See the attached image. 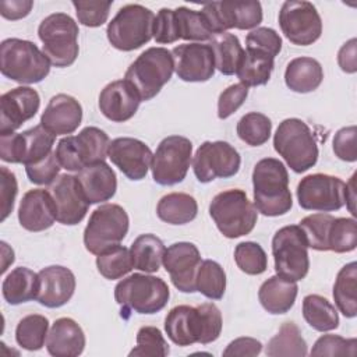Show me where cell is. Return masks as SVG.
I'll return each instance as SVG.
<instances>
[{
	"mask_svg": "<svg viewBox=\"0 0 357 357\" xmlns=\"http://www.w3.org/2000/svg\"><path fill=\"white\" fill-rule=\"evenodd\" d=\"M39 289L36 301L47 308H59L67 304L75 291L74 273L61 265H50L38 272Z\"/></svg>",
	"mask_w": 357,
	"mask_h": 357,
	"instance_id": "d4e9b609",
	"label": "cell"
},
{
	"mask_svg": "<svg viewBox=\"0 0 357 357\" xmlns=\"http://www.w3.org/2000/svg\"><path fill=\"white\" fill-rule=\"evenodd\" d=\"M344 205L349 208V211L353 216L357 215V212H356V173L350 177L349 183H346Z\"/></svg>",
	"mask_w": 357,
	"mask_h": 357,
	"instance_id": "6125c7cd",
	"label": "cell"
},
{
	"mask_svg": "<svg viewBox=\"0 0 357 357\" xmlns=\"http://www.w3.org/2000/svg\"><path fill=\"white\" fill-rule=\"evenodd\" d=\"M192 156V142L183 135H169L163 138L152 158V178L160 185H174L181 183L190 169Z\"/></svg>",
	"mask_w": 357,
	"mask_h": 357,
	"instance_id": "4fadbf2b",
	"label": "cell"
},
{
	"mask_svg": "<svg viewBox=\"0 0 357 357\" xmlns=\"http://www.w3.org/2000/svg\"><path fill=\"white\" fill-rule=\"evenodd\" d=\"M163 266L170 276L173 286L181 293H194L195 276L201 264L198 247L188 241H178L165 250Z\"/></svg>",
	"mask_w": 357,
	"mask_h": 357,
	"instance_id": "d6986e66",
	"label": "cell"
},
{
	"mask_svg": "<svg viewBox=\"0 0 357 357\" xmlns=\"http://www.w3.org/2000/svg\"><path fill=\"white\" fill-rule=\"evenodd\" d=\"M135 342V347L128 353L130 357H165L170 351L166 339L156 326H141Z\"/></svg>",
	"mask_w": 357,
	"mask_h": 357,
	"instance_id": "c3c4849f",
	"label": "cell"
},
{
	"mask_svg": "<svg viewBox=\"0 0 357 357\" xmlns=\"http://www.w3.org/2000/svg\"><path fill=\"white\" fill-rule=\"evenodd\" d=\"M279 26L282 33L297 46H310L315 43L322 33V20L310 1L289 0L279 11Z\"/></svg>",
	"mask_w": 357,
	"mask_h": 357,
	"instance_id": "ac0fdd59",
	"label": "cell"
},
{
	"mask_svg": "<svg viewBox=\"0 0 357 357\" xmlns=\"http://www.w3.org/2000/svg\"><path fill=\"white\" fill-rule=\"evenodd\" d=\"M248 96V88L241 82L233 84L223 89L218 99V117L225 120L238 110Z\"/></svg>",
	"mask_w": 357,
	"mask_h": 357,
	"instance_id": "11a10c76",
	"label": "cell"
},
{
	"mask_svg": "<svg viewBox=\"0 0 357 357\" xmlns=\"http://www.w3.org/2000/svg\"><path fill=\"white\" fill-rule=\"evenodd\" d=\"M174 71L181 81L205 82L215 74V57L208 43L192 42L173 47Z\"/></svg>",
	"mask_w": 357,
	"mask_h": 357,
	"instance_id": "ffe728a7",
	"label": "cell"
},
{
	"mask_svg": "<svg viewBox=\"0 0 357 357\" xmlns=\"http://www.w3.org/2000/svg\"><path fill=\"white\" fill-rule=\"evenodd\" d=\"M238 138L250 146H261L268 142L272 132V121L268 116L251 112L244 114L236 127Z\"/></svg>",
	"mask_w": 357,
	"mask_h": 357,
	"instance_id": "b9f144b4",
	"label": "cell"
},
{
	"mask_svg": "<svg viewBox=\"0 0 357 357\" xmlns=\"http://www.w3.org/2000/svg\"><path fill=\"white\" fill-rule=\"evenodd\" d=\"M356 337H342L339 335H322L314 343L311 356H356Z\"/></svg>",
	"mask_w": 357,
	"mask_h": 357,
	"instance_id": "681fc988",
	"label": "cell"
},
{
	"mask_svg": "<svg viewBox=\"0 0 357 357\" xmlns=\"http://www.w3.org/2000/svg\"><path fill=\"white\" fill-rule=\"evenodd\" d=\"M195 289L209 300H220L226 291L225 269L212 259L201 261L197 276Z\"/></svg>",
	"mask_w": 357,
	"mask_h": 357,
	"instance_id": "60d3db41",
	"label": "cell"
},
{
	"mask_svg": "<svg viewBox=\"0 0 357 357\" xmlns=\"http://www.w3.org/2000/svg\"><path fill=\"white\" fill-rule=\"evenodd\" d=\"M96 268L105 279H121L134 268L131 252L127 247L116 245L96 257Z\"/></svg>",
	"mask_w": 357,
	"mask_h": 357,
	"instance_id": "7bdbcfd3",
	"label": "cell"
},
{
	"mask_svg": "<svg viewBox=\"0 0 357 357\" xmlns=\"http://www.w3.org/2000/svg\"><path fill=\"white\" fill-rule=\"evenodd\" d=\"M262 351V343L254 337H237L231 340L223 350V356L254 357Z\"/></svg>",
	"mask_w": 357,
	"mask_h": 357,
	"instance_id": "680465c9",
	"label": "cell"
},
{
	"mask_svg": "<svg viewBox=\"0 0 357 357\" xmlns=\"http://www.w3.org/2000/svg\"><path fill=\"white\" fill-rule=\"evenodd\" d=\"M213 52L215 67L223 75L236 74L241 59L244 56V49L234 33L222 32L215 33L208 43Z\"/></svg>",
	"mask_w": 357,
	"mask_h": 357,
	"instance_id": "836d02e7",
	"label": "cell"
},
{
	"mask_svg": "<svg viewBox=\"0 0 357 357\" xmlns=\"http://www.w3.org/2000/svg\"><path fill=\"white\" fill-rule=\"evenodd\" d=\"M0 71L22 85L38 84L50 73V61L31 40L8 38L0 43Z\"/></svg>",
	"mask_w": 357,
	"mask_h": 357,
	"instance_id": "3957f363",
	"label": "cell"
},
{
	"mask_svg": "<svg viewBox=\"0 0 357 357\" xmlns=\"http://www.w3.org/2000/svg\"><path fill=\"white\" fill-rule=\"evenodd\" d=\"M78 25L66 13H53L38 26L42 52L52 66L64 68L74 64L78 57Z\"/></svg>",
	"mask_w": 357,
	"mask_h": 357,
	"instance_id": "52a82bcc",
	"label": "cell"
},
{
	"mask_svg": "<svg viewBox=\"0 0 357 357\" xmlns=\"http://www.w3.org/2000/svg\"><path fill=\"white\" fill-rule=\"evenodd\" d=\"M110 139L98 127H85L77 135H67L57 142L56 158L68 172H81L84 167L103 162L107 156Z\"/></svg>",
	"mask_w": 357,
	"mask_h": 357,
	"instance_id": "30bf717a",
	"label": "cell"
},
{
	"mask_svg": "<svg viewBox=\"0 0 357 357\" xmlns=\"http://www.w3.org/2000/svg\"><path fill=\"white\" fill-rule=\"evenodd\" d=\"M198 204L185 192H170L163 195L156 205V215L169 225H185L195 219Z\"/></svg>",
	"mask_w": 357,
	"mask_h": 357,
	"instance_id": "d6a6232c",
	"label": "cell"
},
{
	"mask_svg": "<svg viewBox=\"0 0 357 357\" xmlns=\"http://www.w3.org/2000/svg\"><path fill=\"white\" fill-rule=\"evenodd\" d=\"M297 293L298 286L296 282L273 275L261 284L258 290V300L269 314H286L294 305Z\"/></svg>",
	"mask_w": 357,
	"mask_h": 357,
	"instance_id": "f546056e",
	"label": "cell"
},
{
	"mask_svg": "<svg viewBox=\"0 0 357 357\" xmlns=\"http://www.w3.org/2000/svg\"><path fill=\"white\" fill-rule=\"evenodd\" d=\"M153 39L156 43L169 45L180 39L177 20L173 8H160L155 15L153 24Z\"/></svg>",
	"mask_w": 357,
	"mask_h": 357,
	"instance_id": "db71d44e",
	"label": "cell"
},
{
	"mask_svg": "<svg viewBox=\"0 0 357 357\" xmlns=\"http://www.w3.org/2000/svg\"><path fill=\"white\" fill-rule=\"evenodd\" d=\"M337 64L342 71L354 74L357 71V39L351 38L337 52Z\"/></svg>",
	"mask_w": 357,
	"mask_h": 357,
	"instance_id": "94428289",
	"label": "cell"
},
{
	"mask_svg": "<svg viewBox=\"0 0 357 357\" xmlns=\"http://www.w3.org/2000/svg\"><path fill=\"white\" fill-rule=\"evenodd\" d=\"M165 250L166 247L158 236L152 233L138 236L130 247L134 268L145 273L158 272L163 262Z\"/></svg>",
	"mask_w": 357,
	"mask_h": 357,
	"instance_id": "e575fe53",
	"label": "cell"
},
{
	"mask_svg": "<svg viewBox=\"0 0 357 357\" xmlns=\"http://www.w3.org/2000/svg\"><path fill=\"white\" fill-rule=\"evenodd\" d=\"M240 165V153L226 141H205L192 158V170L199 183L233 177L238 173Z\"/></svg>",
	"mask_w": 357,
	"mask_h": 357,
	"instance_id": "e0dca14e",
	"label": "cell"
},
{
	"mask_svg": "<svg viewBox=\"0 0 357 357\" xmlns=\"http://www.w3.org/2000/svg\"><path fill=\"white\" fill-rule=\"evenodd\" d=\"M107 158L130 180H142L152 163L153 153L141 139L119 137L110 141Z\"/></svg>",
	"mask_w": 357,
	"mask_h": 357,
	"instance_id": "44dd1931",
	"label": "cell"
},
{
	"mask_svg": "<svg viewBox=\"0 0 357 357\" xmlns=\"http://www.w3.org/2000/svg\"><path fill=\"white\" fill-rule=\"evenodd\" d=\"M324 79V70L318 60L312 57H296L289 61L284 71L286 86L297 93L315 91Z\"/></svg>",
	"mask_w": 357,
	"mask_h": 357,
	"instance_id": "4dcf8cb0",
	"label": "cell"
},
{
	"mask_svg": "<svg viewBox=\"0 0 357 357\" xmlns=\"http://www.w3.org/2000/svg\"><path fill=\"white\" fill-rule=\"evenodd\" d=\"M178 36L184 40H209L212 38V31L209 29L204 15L201 11L191 10L188 7H177L174 8Z\"/></svg>",
	"mask_w": 357,
	"mask_h": 357,
	"instance_id": "ee69618b",
	"label": "cell"
},
{
	"mask_svg": "<svg viewBox=\"0 0 357 357\" xmlns=\"http://www.w3.org/2000/svg\"><path fill=\"white\" fill-rule=\"evenodd\" d=\"M49 191L56 204L59 223L74 226L85 218L91 204L88 202L77 176L67 173L60 174Z\"/></svg>",
	"mask_w": 357,
	"mask_h": 357,
	"instance_id": "7402d4cb",
	"label": "cell"
},
{
	"mask_svg": "<svg viewBox=\"0 0 357 357\" xmlns=\"http://www.w3.org/2000/svg\"><path fill=\"white\" fill-rule=\"evenodd\" d=\"M141 98L127 79L109 82L99 93V110L110 121L124 123L138 110Z\"/></svg>",
	"mask_w": 357,
	"mask_h": 357,
	"instance_id": "cb8c5ba5",
	"label": "cell"
},
{
	"mask_svg": "<svg viewBox=\"0 0 357 357\" xmlns=\"http://www.w3.org/2000/svg\"><path fill=\"white\" fill-rule=\"evenodd\" d=\"M356 135H357L356 126L343 127L336 131L333 137V152L340 160H344V162L357 160Z\"/></svg>",
	"mask_w": 357,
	"mask_h": 357,
	"instance_id": "9f6ffc18",
	"label": "cell"
},
{
	"mask_svg": "<svg viewBox=\"0 0 357 357\" xmlns=\"http://www.w3.org/2000/svg\"><path fill=\"white\" fill-rule=\"evenodd\" d=\"M85 333L77 321L68 317L59 318L49 329L46 339L47 353L53 357H77L85 349Z\"/></svg>",
	"mask_w": 357,
	"mask_h": 357,
	"instance_id": "83f0119b",
	"label": "cell"
},
{
	"mask_svg": "<svg viewBox=\"0 0 357 357\" xmlns=\"http://www.w3.org/2000/svg\"><path fill=\"white\" fill-rule=\"evenodd\" d=\"M254 206L264 216H282L293 206L289 190V173L283 162L264 158L252 170Z\"/></svg>",
	"mask_w": 357,
	"mask_h": 357,
	"instance_id": "7a4b0ae2",
	"label": "cell"
},
{
	"mask_svg": "<svg viewBox=\"0 0 357 357\" xmlns=\"http://www.w3.org/2000/svg\"><path fill=\"white\" fill-rule=\"evenodd\" d=\"M32 7V0H3L0 1V14L6 20L17 21L26 17Z\"/></svg>",
	"mask_w": 357,
	"mask_h": 357,
	"instance_id": "91938a15",
	"label": "cell"
},
{
	"mask_svg": "<svg viewBox=\"0 0 357 357\" xmlns=\"http://www.w3.org/2000/svg\"><path fill=\"white\" fill-rule=\"evenodd\" d=\"M273 148L296 173H304L318 160V145L310 127L297 117L284 119L273 135Z\"/></svg>",
	"mask_w": 357,
	"mask_h": 357,
	"instance_id": "8992f818",
	"label": "cell"
},
{
	"mask_svg": "<svg viewBox=\"0 0 357 357\" xmlns=\"http://www.w3.org/2000/svg\"><path fill=\"white\" fill-rule=\"evenodd\" d=\"M357 264H346L337 272L333 284V300L337 310L346 318L357 315Z\"/></svg>",
	"mask_w": 357,
	"mask_h": 357,
	"instance_id": "d590c367",
	"label": "cell"
},
{
	"mask_svg": "<svg viewBox=\"0 0 357 357\" xmlns=\"http://www.w3.org/2000/svg\"><path fill=\"white\" fill-rule=\"evenodd\" d=\"M20 225L28 231H43L57 220L56 204L50 191L29 190L24 194L18 208Z\"/></svg>",
	"mask_w": 357,
	"mask_h": 357,
	"instance_id": "484cf974",
	"label": "cell"
},
{
	"mask_svg": "<svg viewBox=\"0 0 357 357\" xmlns=\"http://www.w3.org/2000/svg\"><path fill=\"white\" fill-rule=\"evenodd\" d=\"M174 71L172 52L165 47H149L127 68V79L138 92L141 102L151 100L170 81Z\"/></svg>",
	"mask_w": 357,
	"mask_h": 357,
	"instance_id": "ba28073f",
	"label": "cell"
},
{
	"mask_svg": "<svg viewBox=\"0 0 357 357\" xmlns=\"http://www.w3.org/2000/svg\"><path fill=\"white\" fill-rule=\"evenodd\" d=\"M82 121V106L71 95L57 93L45 107L40 124L53 135L73 134Z\"/></svg>",
	"mask_w": 357,
	"mask_h": 357,
	"instance_id": "4316f807",
	"label": "cell"
},
{
	"mask_svg": "<svg viewBox=\"0 0 357 357\" xmlns=\"http://www.w3.org/2000/svg\"><path fill=\"white\" fill-rule=\"evenodd\" d=\"M112 4L113 1H73L78 22L89 28L100 26L107 21Z\"/></svg>",
	"mask_w": 357,
	"mask_h": 357,
	"instance_id": "816d5d0a",
	"label": "cell"
},
{
	"mask_svg": "<svg viewBox=\"0 0 357 357\" xmlns=\"http://www.w3.org/2000/svg\"><path fill=\"white\" fill-rule=\"evenodd\" d=\"M234 262L247 275H261L268 268V257L264 248L254 241L238 243L234 248Z\"/></svg>",
	"mask_w": 357,
	"mask_h": 357,
	"instance_id": "7dc6e473",
	"label": "cell"
},
{
	"mask_svg": "<svg viewBox=\"0 0 357 357\" xmlns=\"http://www.w3.org/2000/svg\"><path fill=\"white\" fill-rule=\"evenodd\" d=\"M209 215L218 230L227 238L250 234L258 219L254 204L240 188L216 194L209 204Z\"/></svg>",
	"mask_w": 357,
	"mask_h": 357,
	"instance_id": "5b68a950",
	"label": "cell"
},
{
	"mask_svg": "<svg viewBox=\"0 0 357 357\" xmlns=\"http://www.w3.org/2000/svg\"><path fill=\"white\" fill-rule=\"evenodd\" d=\"M155 14L141 4L123 6L107 25L109 43L121 52H131L153 38Z\"/></svg>",
	"mask_w": 357,
	"mask_h": 357,
	"instance_id": "9c48e42d",
	"label": "cell"
},
{
	"mask_svg": "<svg viewBox=\"0 0 357 357\" xmlns=\"http://www.w3.org/2000/svg\"><path fill=\"white\" fill-rule=\"evenodd\" d=\"M265 354L269 357H304L308 354L307 343L301 336L300 328L289 321L284 322L278 333L268 342Z\"/></svg>",
	"mask_w": 357,
	"mask_h": 357,
	"instance_id": "74e56055",
	"label": "cell"
},
{
	"mask_svg": "<svg viewBox=\"0 0 357 357\" xmlns=\"http://www.w3.org/2000/svg\"><path fill=\"white\" fill-rule=\"evenodd\" d=\"M1 255H3V265H1V273H4L10 264L14 262V251L8 247L6 241H1Z\"/></svg>",
	"mask_w": 357,
	"mask_h": 357,
	"instance_id": "be15d7a7",
	"label": "cell"
},
{
	"mask_svg": "<svg viewBox=\"0 0 357 357\" xmlns=\"http://www.w3.org/2000/svg\"><path fill=\"white\" fill-rule=\"evenodd\" d=\"M39 289V276L26 266L13 269L3 280L1 293L11 305H18L36 300Z\"/></svg>",
	"mask_w": 357,
	"mask_h": 357,
	"instance_id": "1f68e13d",
	"label": "cell"
},
{
	"mask_svg": "<svg viewBox=\"0 0 357 357\" xmlns=\"http://www.w3.org/2000/svg\"><path fill=\"white\" fill-rule=\"evenodd\" d=\"M49 319L40 314H29L20 319L15 328V340L25 350H40L47 339Z\"/></svg>",
	"mask_w": 357,
	"mask_h": 357,
	"instance_id": "ab89813d",
	"label": "cell"
},
{
	"mask_svg": "<svg viewBox=\"0 0 357 357\" xmlns=\"http://www.w3.org/2000/svg\"><path fill=\"white\" fill-rule=\"evenodd\" d=\"M222 326L220 310L213 303H202L197 307L177 305L165 318L167 337L183 347L194 343L208 344L215 342L220 336Z\"/></svg>",
	"mask_w": 357,
	"mask_h": 357,
	"instance_id": "6da1fadb",
	"label": "cell"
},
{
	"mask_svg": "<svg viewBox=\"0 0 357 357\" xmlns=\"http://www.w3.org/2000/svg\"><path fill=\"white\" fill-rule=\"evenodd\" d=\"M60 169L61 166L56 158V153L52 152L40 162L25 166V173L31 183L36 185H47L54 183V180L59 177Z\"/></svg>",
	"mask_w": 357,
	"mask_h": 357,
	"instance_id": "f5cc1de1",
	"label": "cell"
},
{
	"mask_svg": "<svg viewBox=\"0 0 357 357\" xmlns=\"http://www.w3.org/2000/svg\"><path fill=\"white\" fill-rule=\"evenodd\" d=\"M346 183L331 174L314 173L303 177L297 184L298 205L305 211L333 212L344 205Z\"/></svg>",
	"mask_w": 357,
	"mask_h": 357,
	"instance_id": "2e32d148",
	"label": "cell"
},
{
	"mask_svg": "<svg viewBox=\"0 0 357 357\" xmlns=\"http://www.w3.org/2000/svg\"><path fill=\"white\" fill-rule=\"evenodd\" d=\"M272 255L276 275L290 280H303L310 271L308 244L298 225L279 229L272 238Z\"/></svg>",
	"mask_w": 357,
	"mask_h": 357,
	"instance_id": "7c38bea8",
	"label": "cell"
},
{
	"mask_svg": "<svg viewBox=\"0 0 357 357\" xmlns=\"http://www.w3.org/2000/svg\"><path fill=\"white\" fill-rule=\"evenodd\" d=\"M245 49L262 52L275 59L282 50V38L272 28L258 26L247 35Z\"/></svg>",
	"mask_w": 357,
	"mask_h": 357,
	"instance_id": "f907efd6",
	"label": "cell"
},
{
	"mask_svg": "<svg viewBox=\"0 0 357 357\" xmlns=\"http://www.w3.org/2000/svg\"><path fill=\"white\" fill-rule=\"evenodd\" d=\"M169 297L167 283L162 278L145 273H132L114 287V300L121 307V315L128 311L156 314L166 307Z\"/></svg>",
	"mask_w": 357,
	"mask_h": 357,
	"instance_id": "277c9868",
	"label": "cell"
},
{
	"mask_svg": "<svg viewBox=\"0 0 357 357\" xmlns=\"http://www.w3.org/2000/svg\"><path fill=\"white\" fill-rule=\"evenodd\" d=\"M1 178H0V201H1V222L7 219V216L14 209L15 197L18 192V184L15 174L6 166H1Z\"/></svg>",
	"mask_w": 357,
	"mask_h": 357,
	"instance_id": "6f0895ef",
	"label": "cell"
},
{
	"mask_svg": "<svg viewBox=\"0 0 357 357\" xmlns=\"http://www.w3.org/2000/svg\"><path fill=\"white\" fill-rule=\"evenodd\" d=\"M335 216L329 213H312L300 220V229L304 233L305 241L310 248L317 251H329L328 234Z\"/></svg>",
	"mask_w": 357,
	"mask_h": 357,
	"instance_id": "bcb514c9",
	"label": "cell"
},
{
	"mask_svg": "<svg viewBox=\"0 0 357 357\" xmlns=\"http://www.w3.org/2000/svg\"><path fill=\"white\" fill-rule=\"evenodd\" d=\"M212 33L229 29H255L262 22V6L259 1H212L199 10Z\"/></svg>",
	"mask_w": 357,
	"mask_h": 357,
	"instance_id": "9a60e30c",
	"label": "cell"
},
{
	"mask_svg": "<svg viewBox=\"0 0 357 357\" xmlns=\"http://www.w3.org/2000/svg\"><path fill=\"white\" fill-rule=\"evenodd\" d=\"M303 317L318 332H329L339 326V315L335 305L319 294H308L303 298Z\"/></svg>",
	"mask_w": 357,
	"mask_h": 357,
	"instance_id": "f35d334b",
	"label": "cell"
},
{
	"mask_svg": "<svg viewBox=\"0 0 357 357\" xmlns=\"http://www.w3.org/2000/svg\"><path fill=\"white\" fill-rule=\"evenodd\" d=\"M56 135L38 124L22 132L0 135V158L8 163L33 165L53 152Z\"/></svg>",
	"mask_w": 357,
	"mask_h": 357,
	"instance_id": "5bb4252c",
	"label": "cell"
},
{
	"mask_svg": "<svg viewBox=\"0 0 357 357\" xmlns=\"http://www.w3.org/2000/svg\"><path fill=\"white\" fill-rule=\"evenodd\" d=\"M130 219L126 209L117 204H103L89 216L84 230V245L86 251L99 255L126 238Z\"/></svg>",
	"mask_w": 357,
	"mask_h": 357,
	"instance_id": "8fae6325",
	"label": "cell"
},
{
	"mask_svg": "<svg viewBox=\"0 0 357 357\" xmlns=\"http://www.w3.org/2000/svg\"><path fill=\"white\" fill-rule=\"evenodd\" d=\"M329 251L344 254L357 247V223L354 218H333L328 234Z\"/></svg>",
	"mask_w": 357,
	"mask_h": 357,
	"instance_id": "f6af8a7d",
	"label": "cell"
},
{
	"mask_svg": "<svg viewBox=\"0 0 357 357\" xmlns=\"http://www.w3.org/2000/svg\"><path fill=\"white\" fill-rule=\"evenodd\" d=\"M273 57L262 52L245 49L241 63L236 71L237 78L247 88L265 85L273 71Z\"/></svg>",
	"mask_w": 357,
	"mask_h": 357,
	"instance_id": "8d00e7d4",
	"label": "cell"
},
{
	"mask_svg": "<svg viewBox=\"0 0 357 357\" xmlns=\"http://www.w3.org/2000/svg\"><path fill=\"white\" fill-rule=\"evenodd\" d=\"M77 177L89 204L109 201L116 194L117 177L105 160L84 167Z\"/></svg>",
	"mask_w": 357,
	"mask_h": 357,
	"instance_id": "f1b7e54d",
	"label": "cell"
},
{
	"mask_svg": "<svg viewBox=\"0 0 357 357\" xmlns=\"http://www.w3.org/2000/svg\"><path fill=\"white\" fill-rule=\"evenodd\" d=\"M39 93L31 86H17L0 96V135L11 134L39 112Z\"/></svg>",
	"mask_w": 357,
	"mask_h": 357,
	"instance_id": "603a6c76",
	"label": "cell"
}]
</instances>
